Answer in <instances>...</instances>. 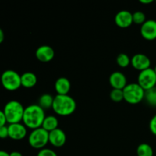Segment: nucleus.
Segmentation results:
<instances>
[{
	"mask_svg": "<svg viewBox=\"0 0 156 156\" xmlns=\"http://www.w3.org/2000/svg\"><path fill=\"white\" fill-rule=\"evenodd\" d=\"M149 129L152 133L156 136V114L151 119L149 122Z\"/></svg>",
	"mask_w": 156,
	"mask_h": 156,
	"instance_id": "25",
	"label": "nucleus"
},
{
	"mask_svg": "<svg viewBox=\"0 0 156 156\" xmlns=\"http://www.w3.org/2000/svg\"><path fill=\"white\" fill-rule=\"evenodd\" d=\"M4 37H5V35H4V32H3L2 29L0 27V44L3 42L4 41Z\"/></svg>",
	"mask_w": 156,
	"mask_h": 156,
	"instance_id": "28",
	"label": "nucleus"
},
{
	"mask_svg": "<svg viewBox=\"0 0 156 156\" xmlns=\"http://www.w3.org/2000/svg\"><path fill=\"white\" fill-rule=\"evenodd\" d=\"M9 136V128L8 126H2L0 127V138L5 139Z\"/></svg>",
	"mask_w": 156,
	"mask_h": 156,
	"instance_id": "26",
	"label": "nucleus"
},
{
	"mask_svg": "<svg viewBox=\"0 0 156 156\" xmlns=\"http://www.w3.org/2000/svg\"><path fill=\"white\" fill-rule=\"evenodd\" d=\"M117 62L120 67H127L131 63V59H129V56L125 53H120L117 57Z\"/></svg>",
	"mask_w": 156,
	"mask_h": 156,
	"instance_id": "21",
	"label": "nucleus"
},
{
	"mask_svg": "<svg viewBox=\"0 0 156 156\" xmlns=\"http://www.w3.org/2000/svg\"><path fill=\"white\" fill-rule=\"evenodd\" d=\"M44 110L38 105H30L24 108L22 121L26 127L35 129L42 126L45 119Z\"/></svg>",
	"mask_w": 156,
	"mask_h": 156,
	"instance_id": "1",
	"label": "nucleus"
},
{
	"mask_svg": "<svg viewBox=\"0 0 156 156\" xmlns=\"http://www.w3.org/2000/svg\"><path fill=\"white\" fill-rule=\"evenodd\" d=\"M49 142V132L43 129L37 128L32 130L28 137V143L32 148L42 149Z\"/></svg>",
	"mask_w": 156,
	"mask_h": 156,
	"instance_id": "5",
	"label": "nucleus"
},
{
	"mask_svg": "<svg viewBox=\"0 0 156 156\" xmlns=\"http://www.w3.org/2000/svg\"><path fill=\"white\" fill-rule=\"evenodd\" d=\"M110 97H111V100L114 102H120L121 101L124 100V98H123V90L120 89H114L113 88L111 94H110Z\"/></svg>",
	"mask_w": 156,
	"mask_h": 156,
	"instance_id": "23",
	"label": "nucleus"
},
{
	"mask_svg": "<svg viewBox=\"0 0 156 156\" xmlns=\"http://www.w3.org/2000/svg\"><path fill=\"white\" fill-rule=\"evenodd\" d=\"M66 141L65 133L59 128L49 133V142L55 147H62Z\"/></svg>",
	"mask_w": 156,
	"mask_h": 156,
	"instance_id": "13",
	"label": "nucleus"
},
{
	"mask_svg": "<svg viewBox=\"0 0 156 156\" xmlns=\"http://www.w3.org/2000/svg\"><path fill=\"white\" fill-rule=\"evenodd\" d=\"M140 33L142 37L147 41H154L156 39V21L147 20L142 24Z\"/></svg>",
	"mask_w": 156,
	"mask_h": 156,
	"instance_id": "8",
	"label": "nucleus"
},
{
	"mask_svg": "<svg viewBox=\"0 0 156 156\" xmlns=\"http://www.w3.org/2000/svg\"><path fill=\"white\" fill-rule=\"evenodd\" d=\"M21 86L27 88H30L36 85L37 79L34 73L27 72L21 76Z\"/></svg>",
	"mask_w": 156,
	"mask_h": 156,
	"instance_id": "16",
	"label": "nucleus"
},
{
	"mask_svg": "<svg viewBox=\"0 0 156 156\" xmlns=\"http://www.w3.org/2000/svg\"><path fill=\"white\" fill-rule=\"evenodd\" d=\"M115 23L118 27L122 28H126L133 23V14L126 10H122L116 15Z\"/></svg>",
	"mask_w": 156,
	"mask_h": 156,
	"instance_id": "11",
	"label": "nucleus"
},
{
	"mask_svg": "<svg viewBox=\"0 0 156 156\" xmlns=\"http://www.w3.org/2000/svg\"><path fill=\"white\" fill-rule=\"evenodd\" d=\"M71 88V84L67 78L60 77L55 82V89L57 94H68Z\"/></svg>",
	"mask_w": 156,
	"mask_h": 156,
	"instance_id": "15",
	"label": "nucleus"
},
{
	"mask_svg": "<svg viewBox=\"0 0 156 156\" xmlns=\"http://www.w3.org/2000/svg\"><path fill=\"white\" fill-rule=\"evenodd\" d=\"M3 112L9 124L18 123L22 120L24 108L18 101H10L5 105Z\"/></svg>",
	"mask_w": 156,
	"mask_h": 156,
	"instance_id": "3",
	"label": "nucleus"
},
{
	"mask_svg": "<svg viewBox=\"0 0 156 156\" xmlns=\"http://www.w3.org/2000/svg\"><path fill=\"white\" fill-rule=\"evenodd\" d=\"M136 154L138 156H153V149L150 145L142 143L137 147Z\"/></svg>",
	"mask_w": 156,
	"mask_h": 156,
	"instance_id": "19",
	"label": "nucleus"
},
{
	"mask_svg": "<svg viewBox=\"0 0 156 156\" xmlns=\"http://www.w3.org/2000/svg\"><path fill=\"white\" fill-rule=\"evenodd\" d=\"M6 122H7V120H6L4 112H3V111L0 110V127L2 126H5Z\"/></svg>",
	"mask_w": 156,
	"mask_h": 156,
	"instance_id": "27",
	"label": "nucleus"
},
{
	"mask_svg": "<svg viewBox=\"0 0 156 156\" xmlns=\"http://www.w3.org/2000/svg\"><path fill=\"white\" fill-rule=\"evenodd\" d=\"M144 98L150 106L156 107V86L145 91Z\"/></svg>",
	"mask_w": 156,
	"mask_h": 156,
	"instance_id": "20",
	"label": "nucleus"
},
{
	"mask_svg": "<svg viewBox=\"0 0 156 156\" xmlns=\"http://www.w3.org/2000/svg\"><path fill=\"white\" fill-rule=\"evenodd\" d=\"M131 64L134 69L141 72L150 68L151 61L146 55L138 53L133 56L131 59Z\"/></svg>",
	"mask_w": 156,
	"mask_h": 156,
	"instance_id": "9",
	"label": "nucleus"
},
{
	"mask_svg": "<svg viewBox=\"0 0 156 156\" xmlns=\"http://www.w3.org/2000/svg\"><path fill=\"white\" fill-rule=\"evenodd\" d=\"M146 15L143 12L137 11L133 14V21L136 24H143L146 22Z\"/></svg>",
	"mask_w": 156,
	"mask_h": 156,
	"instance_id": "22",
	"label": "nucleus"
},
{
	"mask_svg": "<svg viewBox=\"0 0 156 156\" xmlns=\"http://www.w3.org/2000/svg\"><path fill=\"white\" fill-rule=\"evenodd\" d=\"M8 128H9V136L12 140H21L27 135L26 126L20 123L9 124Z\"/></svg>",
	"mask_w": 156,
	"mask_h": 156,
	"instance_id": "10",
	"label": "nucleus"
},
{
	"mask_svg": "<svg viewBox=\"0 0 156 156\" xmlns=\"http://www.w3.org/2000/svg\"><path fill=\"white\" fill-rule=\"evenodd\" d=\"M37 156H57L56 152L53 150L50 149H47V148H44V149H41L38 152Z\"/></svg>",
	"mask_w": 156,
	"mask_h": 156,
	"instance_id": "24",
	"label": "nucleus"
},
{
	"mask_svg": "<svg viewBox=\"0 0 156 156\" xmlns=\"http://www.w3.org/2000/svg\"><path fill=\"white\" fill-rule=\"evenodd\" d=\"M123 98L130 105H136L145 98V90L138 83L127 84L123 89Z\"/></svg>",
	"mask_w": 156,
	"mask_h": 156,
	"instance_id": "4",
	"label": "nucleus"
},
{
	"mask_svg": "<svg viewBox=\"0 0 156 156\" xmlns=\"http://www.w3.org/2000/svg\"><path fill=\"white\" fill-rule=\"evenodd\" d=\"M54 98L50 94H44L40 97L38 101V105L43 109H48L53 107Z\"/></svg>",
	"mask_w": 156,
	"mask_h": 156,
	"instance_id": "18",
	"label": "nucleus"
},
{
	"mask_svg": "<svg viewBox=\"0 0 156 156\" xmlns=\"http://www.w3.org/2000/svg\"><path fill=\"white\" fill-rule=\"evenodd\" d=\"M0 156H9V154L5 151L0 150Z\"/></svg>",
	"mask_w": 156,
	"mask_h": 156,
	"instance_id": "31",
	"label": "nucleus"
},
{
	"mask_svg": "<svg viewBox=\"0 0 156 156\" xmlns=\"http://www.w3.org/2000/svg\"><path fill=\"white\" fill-rule=\"evenodd\" d=\"M9 156H23V155L21 152H16V151H15V152H11V153L9 154Z\"/></svg>",
	"mask_w": 156,
	"mask_h": 156,
	"instance_id": "29",
	"label": "nucleus"
},
{
	"mask_svg": "<svg viewBox=\"0 0 156 156\" xmlns=\"http://www.w3.org/2000/svg\"><path fill=\"white\" fill-rule=\"evenodd\" d=\"M109 82L114 89L123 90L127 85V80L124 75L120 72H114L110 76Z\"/></svg>",
	"mask_w": 156,
	"mask_h": 156,
	"instance_id": "14",
	"label": "nucleus"
},
{
	"mask_svg": "<svg viewBox=\"0 0 156 156\" xmlns=\"http://www.w3.org/2000/svg\"><path fill=\"white\" fill-rule=\"evenodd\" d=\"M1 82L6 90L15 91L21 86V76L14 70H6L2 74Z\"/></svg>",
	"mask_w": 156,
	"mask_h": 156,
	"instance_id": "6",
	"label": "nucleus"
},
{
	"mask_svg": "<svg viewBox=\"0 0 156 156\" xmlns=\"http://www.w3.org/2000/svg\"><path fill=\"white\" fill-rule=\"evenodd\" d=\"M58 124H59V123H58L57 118L54 116L50 115L45 117L41 127L50 133L54 129H57Z\"/></svg>",
	"mask_w": 156,
	"mask_h": 156,
	"instance_id": "17",
	"label": "nucleus"
},
{
	"mask_svg": "<svg viewBox=\"0 0 156 156\" xmlns=\"http://www.w3.org/2000/svg\"><path fill=\"white\" fill-rule=\"evenodd\" d=\"M140 2L141 3H143V4H150V3H152V0H140Z\"/></svg>",
	"mask_w": 156,
	"mask_h": 156,
	"instance_id": "30",
	"label": "nucleus"
},
{
	"mask_svg": "<svg viewBox=\"0 0 156 156\" xmlns=\"http://www.w3.org/2000/svg\"><path fill=\"white\" fill-rule=\"evenodd\" d=\"M154 70H155V73H156V66H155V69H154Z\"/></svg>",
	"mask_w": 156,
	"mask_h": 156,
	"instance_id": "32",
	"label": "nucleus"
},
{
	"mask_svg": "<svg viewBox=\"0 0 156 156\" xmlns=\"http://www.w3.org/2000/svg\"><path fill=\"white\" fill-rule=\"evenodd\" d=\"M36 57L42 62H48L53 59L55 52L51 47L47 45H43L38 47L36 50Z\"/></svg>",
	"mask_w": 156,
	"mask_h": 156,
	"instance_id": "12",
	"label": "nucleus"
},
{
	"mask_svg": "<svg viewBox=\"0 0 156 156\" xmlns=\"http://www.w3.org/2000/svg\"><path fill=\"white\" fill-rule=\"evenodd\" d=\"M52 108L58 115L69 116L76 111V103L68 94H56L54 97Z\"/></svg>",
	"mask_w": 156,
	"mask_h": 156,
	"instance_id": "2",
	"label": "nucleus"
},
{
	"mask_svg": "<svg viewBox=\"0 0 156 156\" xmlns=\"http://www.w3.org/2000/svg\"><path fill=\"white\" fill-rule=\"evenodd\" d=\"M138 84L145 91L155 87L156 73L154 69L149 68L140 72L138 76Z\"/></svg>",
	"mask_w": 156,
	"mask_h": 156,
	"instance_id": "7",
	"label": "nucleus"
}]
</instances>
